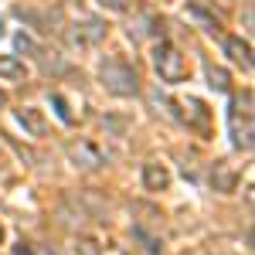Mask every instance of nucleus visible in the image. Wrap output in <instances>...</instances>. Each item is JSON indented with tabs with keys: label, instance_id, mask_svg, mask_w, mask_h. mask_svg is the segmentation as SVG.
Returning a JSON list of instances; mask_svg holds the SVG:
<instances>
[{
	"label": "nucleus",
	"instance_id": "obj_1",
	"mask_svg": "<svg viewBox=\"0 0 255 255\" xmlns=\"http://www.w3.org/2000/svg\"><path fill=\"white\" fill-rule=\"evenodd\" d=\"M99 79H102V85L113 92V96H136L139 92V79L136 72H133V65H126V61H102L99 65Z\"/></svg>",
	"mask_w": 255,
	"mask_h": 255
},
{
	"label": "nucleus",
	"instance_id": "obj_2",
	"mask_svg": "<svg viewBox=\"0 0 255 255\" xmlns=\"http://www.w3.org/2000/svg\"><path fill=\"white\" fill-rule=\"evenodd\" d=\"M153 65H157L163 82H184L187 79V61H184V55L177 51L170 41H160L157 48H153Z\"/></svg>",
	"mask_w": 255,
	"mask_h": 255
},
{
	"label": "nucleus",
	"instance_id": "obj_3",
	"mask_svg": "<svg viewBox=\"0 0 255 255\" xmlns=\"http://www.w3.org/2000/svg\"><path fill=\"white\" fill-rule=\"evenodd\" d=\"M68 157L75 160V167H82V170L102 167V153H99L96 146H89V143H72V146H68Z\"/></svg>",
	"mask_w": 255,
	"mask_h": 255
},
{
	"label": "nucleus",
	"instance_id": "obj_4",
	"mask_svg": "<svg viewBox=\"0 0 255 255\" xmlns=\"http://www.w3.org/2000/svg\"><path fill=\"white\" fill-rule=\"evenodd\" d=\"M143 187L146 191H167L170 187V174L163 163H146L143 167Z\"/></svg>",
	"mask_w": 255,
	"mask_h": 255
},
{
	"label": "nucleus",
	"instance_id": "obj_5",
	"mask_svg": "<svg viewBox=\"0 0 255 255\" xmlns=\"http://www.w3.org/2000/svg\"><path fill=\"white\" fill-rule=\"evenodd\" d=\"M17 119H20V126H24L31 136H44V116H41V109L24 106V109H17Z\"/></svg>",
	"mask_w": 255,
	"mask_h": 255
},
{
	"label": "nucleus",
	"instance_id": "obj_6",
	"mask_svg": "<svg viewBox=\"0 0 255 255\" xmlns=\"http://www.w3.org/2000/svg\"><path fill=\"white\" fill-rule=\"evenodd\" d=\"M106 38V24L102 20H85L79 31H72V41L75 44H92V41Z\"/></svg>",
	"mask_w": 255,
	"mask_h": 255
},
{
	"label": "nucleus",
	"instance_id": "obj_7",
	"mask_svg": "<svg viewBox=\"0 0 255 255\" xmlns=\"http://www.w3.org/2000/svg\"><path fill=\"white\" fill-rule=\"evenodd\" d=\"M211 184H215V191H221V194H232L238 184V177L232 167H225V163H215V174H211Z\"/></svg>",
	"mask_w": 255,
	"mask_h": 255
},
{
	"label": "nucleus",
	"instance_id": "obj_8",
	"mask_svg": "<svg viewBox=\"0 0 255 255\" xmlns=\"http://www.w3.org/2000/svg\"><path fill=\"white\" fill-rule=\"evenodd\" d=\"M225 51H228V58H235L238 65L252 68V48H249V41H242V38H228V41H225Z\"/></svg>",
	"mask_w": 255,
	"mask_h": 255
},
{
	"label": "nucleus",
	"instance_id": "obj_9",
	"mask_svg": "<svg viewBox=\"0 0 255 255\" xmlns=\"http://www.w3.org/2000/svg\"><path fill=\"white\" fill-rule=\"evenodd\" d=\"M0 79L20 82V79H24V65H20L14 55H3V58H0Z\"/></svg>",
	"mask_w": 255,
	"mask_h": 255
},
{
	"label": "nucleus",
	"instance_id": "obj_10",
	"mask_svg": "<svg viewBox=\"0 0 255 255\" xmlns=\"http://www.w3.org/2000/svg\"><path fill=\"white\" fill-rule=\"evenodd\" d=\"M228 72L225 68H208V85L215 89V92H228Z\"/></svg>",
	"mask_w": 255,
	"mask_h": 255
},
{
	"label": "nucleus",
	"instance_id": "obj_11",
	"mask_svg": "<svg viewBox=\"0 0 255 255\" xmlns=\"http://www.w3.org/2000/svg\"><path fill=\"white\" fill-rule=\"evenodd\" d=\"M133 238H139V242H143V249H146L150 255H160V252H163V245H160L157 238H150L143 228H133Z\"/></svg>",
	"mask_w": 255,
	"mask_h": 255
},
{
	"label": "nucleus",
	"instance_id": "obj_12",
	"mask_svg": "<svg viewBox=\"0 0 255 255\" xmlns=\"http://www.w3.org/2000/svg\"><path fill=\"white\" fill-rule=\"evenodd\" d=\"M75 255H102V249H99L96 238H79L75 242Z\"/></svg>",
	"mask_w": 255,
	"mask_h": 255
},
{
	"label": "nucleus",
	"instance_id": "obj_13",
	"mask_svg": "<svg viewBox=\"0 0 255 255\" xmlns=\"http://www.w3.org/2000/svg\"><path fill=\"white\" fill-rule=\"evenodd\" d=\"M51 102H55V109H58L61 123H72V113H68V106H65V99H61V96H51Z\"/></svg>",
	"mask_w": 255,
	"mask_h": 255
},
{
	"label": "nucleus",
	"instance_id": "obj_14",
	"mask_svg": "<svg viewBox=\"0 0 255 255\" xmlns=\"http://www.w3.org/2000/svg\"><path fill=\"white\" fill-rule=\"evenodd\" d=\"M102 7H109V10H116V14H123V10H129V0H99Z\"/></svg>",
	"mask_w": 255,
	"mask_h": 255
},
{
	"label": "nucleus",
	"instance_id": "obj_15",
	"mask_svg": "<svg viewBox=\"0 0 255 255\" xmlns=\"http://www.w3.org/2000/svg\"><path fill=\"white\" fill-rule=\"evenodd\" d=\"M14 44H17V51H34V41L27 38V34H17V38H14Z\"/></svg>",
	"mask_w": 255,
	"mask_h": 255
},
{
	"label": "nucleus",
	"instance_id": "obj_16",
	"mask_svg": "<svg viewBox=\"0 0 255 255\" xmlns=\"http://www.w3.org/2000/svg\"><path fill=\"white\" fill-rule=\"evenodd\" d=\"M14 255H34V249L27 242H20V245H14Z\"/></svg>",
	"mask_w": 255,
	"mask_h": 255
},
{
	"label": "nucleus",
	"instance_id": "obj_17",
	"mask_svg": "<svg viewBox=\"0 0 255 255\" xmlns=\"http://www.w3.org/2000/svg\"><path fill=\"white\" fill-rule=\"evenodd\" d=\"M3 102H7V96H3V92H0V106H3Z\"/></svg>",
	"mask_w": 255,
	"mask_h": 255
},
{
	"label": "nucleus",
	"instance_id": "obj_18",
	"mask_svg": "<svg viewBox=\"0 0 255 255\" xmlns=\"http://www.w3.org/2000/svg\"><path fill=\"white\" fill-rule=\"evenodd\" d=\"M0 235H3V228H0Z\"/></svg>",
	"mask_w": 255,
	"mask_h": 255
}]
</instances>
